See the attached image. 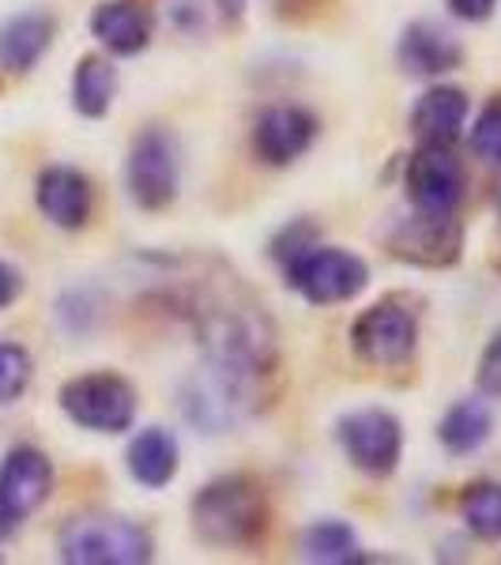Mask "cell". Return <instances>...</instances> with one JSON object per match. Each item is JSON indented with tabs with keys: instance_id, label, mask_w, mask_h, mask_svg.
I'll use <instances>...</instances> for the list:
<instances>
[{
	"instance_id": "cell-1",
	"label": "cell",
	"mask_w": 501,
	"mask_h": 565,
	"mask_svg": "<svg viewBox=\"0 0 501 565\" xmlns=\"http://www.w3.org/2000/svg\"><path fill=\"white\" fill-rule=\"evenodd\" d=\"M193 532L207 546L245 551L268 535L271 505L257 479L249 476H218L193 494Z\"/></svg>"
},
{
	"instance_id": "cell-2",
	"label": "cell",
	"mask_w": 501,
	"mask_h": 565,
	"mask_svg": "<svg viewBox=\"0 0 501 565\" xmlns=\"http://www.w3.org/2000/svg\"><path fill=\"white\" fill-rule=\"evenodd\" d=\"M61 562L72 565H143L151 562L154 540L143 524L117 513H79L61 524Z\"/></svg>"
},
{
	"instance_id": "cell-3",
	"label": "cell",
	"mask_w": 501,
	"mask_h": 565,
	"mask_svg": "<svg viewBox=\"0 0 501 565\" xmlns=\"http://www.w3.org/2000/svg\"><path fill=\"white\" fill-rule=\"evenodd\" d=\"M181 185V148L178 136L162 125H151L132 140L125 159V189L140 212H167Z\"/></svg>"
},
{
	"instance_id": "cell-4",
	"label": "cell",
	"mask_w": 501,
	"mask_h": 565,
	"mask_svg": "<svg viewBox=\"0 0 501 565\" xmlns=\"http://www.w3.org/2000/svg\"><path fill=\"white\" fill-rule=\"evenodd\" d=\"M57 404L79 430L125 434L136 423V388L121 373H84L61 385Z\"/></svg>"
},
{
	"instance_id": "cell-5",
	"label": "cell",
	"mask_w": 501,
	"mask_h": 565,
	"mask_svg": "<svg viewBox=\"0 0 501 565\" xmlns=\"http://www.w3.org/2000/svg\"><path fill=\"white\" fill-rule=\"evenodd\" d=\"M287 282L309 306H340L370 287V268L362 257L332 245H313L295 264H287Z\"/></svg>"
},
{
	"instance_id": "cell-6",
	"label": "cell",
	"mask_w": 501,
	"mask_h": 565,
	"mask_svg": "<svg viewBox=\"0 0 501 565\" xmlns=\"http://www.w3.org/2000/svg\"><path fill=\"white\" fill-rule=\"evenodd\" d=\"M335 441L362 476L388 479L404 457V426L385 407H359L335 423Z\"/></svg>"
},
{
	"instance_id": "cell-7",
	"label": "cell",
	"mask_w": 501,
	"mask_h": 565,
	"mask_svg": "<svg viewBox=\"0 0 501 565\" xmlns=\"http://www.w3.org/2000/svg\"><path fill=\"white\" fill-rule=\"evenodd\" d=\"M351 348L366 366L377 370H393L412 362V354L418 348V321L407 306L399 302H377L370 309H362L359 321L351 324Z\"/></svg>"
},
{
	"instance_id": "cell-8",
	"label": "cell",
	"mask_w": 501,
	"mask_h": 565,
	"mask_svg": "<svg viewBox=\"0 0 501 565\" xmlns=\"http://www.w3.org/2000/svg\"><path fill=\"white\" fill-rule=\"evenodd\" d=\"M388 253L415 268H452L463 253L457 212H415L388 231Z\"/></svg>"
},
{
	"instance_id": "cell-9",
	"label": "cell",
	"mask_w": 501,
	"mask_h": 565,
	"mask_svg": "<svg viewBox=\"0 0 501 565\" xmlns=\"http://www.w3.org/2000/svg\"><path fill=\"white\" fill-rule=\"evenodd\" d=\"M468 193L463 162L445 143H418L407 159V200L415 212H457Z\"/></svg>"
},
{
	"instance_id": "cell-10",
	"label": "cell",
	"mask_w": 501,
	"mask_h": 565,
	"mask_svg": "<svg viewBox=\"0 0 501 565\" xmlns=\"http://www.w3.org/2000/svg\"><path fill=\"white\" fill-rule=\"evenodd\" d=\"M53 494V463L34 445H15L0 463V513L12 524L26 521Z\"/></svg>"
},
{
	"instance_id": "cell-11",
	"label": "cell",
	"mask_w": 501,
	"mask_h": 565,
	"mask_svg": "<svg viewBox=\"0 0 501 565\" xmlns=\"http://www.w3.org/2000/svg\"><path fill=\"white\" fill-rule=\"evenodd\" d=\"M321 121L306 106H268L253 121V151L264 167H290L313 148Z\"/></svg>"
},
{
	"instance_id": "cell-12",
	"label": "cell",
	"mask_w": 501,
	"mask_h": 565,
	"mask_svg": "<svg viewBox=\"0 0 501 565\" xmlns=\"http://www.w3.org/2000/svg\"><path fill=\"white\" fill-rule=\"evenodd\" d=\"M34 204L57 231H84L95 212V189L90 178L76 167H45L34 181Z\"/></svg>"
},
{
	"instance_id": "cell-13",
	"label": "cell",
	"mask_w": 501,
	"mask_h": 565,
	"mask_svg": "<svg viewBox=\"0 0 501 565\" xmlns=\"http://www.w3.org/2000/svg\"><path fill=\"white\" fill-rule=\"evenodd\" d=\"M396 61L407 76L418 79H437L445 72H457L463 65V45L452 39L449 31H441L430 20H418L412 26H404L396 45Z\"/></svg>"
},
{
	"instance_id": "cell-14",
	"label": "cell",
	"mask_w": 501,
	"mask_h": 565,
	"mask_svg": "<svg viewBox=\"0 0 501 565\" xmlns=\"http://www.w3.org/2000/svg\"><path fill=\"white\" fill-rule=\"evenodd\" d=\"M468 114L471 103L460 87L437 84L418 95L412 109V132L418 143H445V148H452L460 140L463 125H468Z\"/></svg>"
},
{
	"instance_id": "cell-15",
	"label": "cell",
	"mask_w": 501,
	"mask_h": 565,
	"mask_svg": "<svg viewBox=\"0 0 501 565\" xmlns=\"http://www.w3.org/2000/svg\"><path fill=\"white\" fill-rule=\"evenodd\" d=\"M90 34L114 57H136L151 45V15L136 0H103L90 12Z\"/></svg>"
},
{
	"instance_id": "cell-16",
	"label": "cell",
	"mask_w": 501,
	"mask_h": 565,
	"mask_svg": "<svg viewBox=\"0 0 501 565\" xmlns=\"http://www.w3.org/2000/svg\"><path fill=\"white\" fill-rule=\"evenodd\" d=\"M57 20L50 12H20L0 23V68L4 72H31L50 53Z\"/></svg>"
},
{
	"instance_id": "cell-17",
	"label": "cell",
	"mask_w": 501,
	"mask_h": 565,
	"mask_svg": "<svg viewBox=\"0 0 501 565\" xmlns=\"http://www.w3.org/2000/svg\"><path fill=\"white\" fill-rule=\"evenodd\" d=\"M125 463H129V476L148 490H162L178 479L181 468V449L178 437L162 426H148L129 441V452H125Z\"/></svg>"
},
{
	"instance_id": "cell-18",
	"label": "cell",
	"mask_w": 501,
	"mask_h": 565,
	"mask_svg": "<svg viewBox=\"0 0 501 565\" xmlns=\"http://www.w3.org/2000/svg\"><path fill=\"white\" fill-rule=\"evenodd\" d=\"M490 430H494V415L482 399H457L449 412L437 423V441L452 452V457H471L482 445L490 441Z\"/></svg>"
},
{
	"instance_id": "cell-19",
	"label": "cell",
	"mask_w": 501,
	"mask_h": 565,
	"mask_svg": "<svg viewBox=\"0 0 501 565\" xmlns=\"http://www.w3.org/2000/svg\"><path fill=\"white\" fill-rule=\"evenodd\" d=\"M117 98V68L109 57H98V53H87V57L76 61V72H72V109L79 117H98L109 114Z\"/></svg>"
},
{
	"instance_id": "cell-20",
	"label": "cell",
	"mask_w": 501,
	"mask_h": 565,
	"mask_svg": "<svg viewBox=\"0 0 501 565\" xmlns=\"http://www.w3.org/2000/svg\"><path fill=\"white\" fill-rule=\"evenodd\" d=\"M306 562H321V565H351V562H366L359 546V535L348 521H317L309 524L298 540Z\"/></svg>"
},
{
	"instance_id": "cell-21",
	"label": "cell",
	"mask_w": 501,
	"mask_h": 565,
	"mask_svg": "<svg viewBox=\"0 0 501 565\" xmlns=\"http://www.w3.org/2000/svg\"><path fill=\"white\" fill-rule=\"evenodd\" d=\"M460 521L476 540L501 543V482H471L460 494Z\"/></svg>"
},
{
	"instance_id": "cell-22",
	"label": "cell",
	"mask_w": 501,
	"mask_h": 565,
	"mask_svg": "<svg viewBox=\"0 0 501 565\" xmlns=\"http://www.w3.org/2000/svg\"><path fill=\"white\" fill-rule=\"evenodd\" d=\"M34 362L20 343H0V407L15 404L31 385Z\"/></svg>"
},
{
	"instance_id": "cell-23",
	"label": "cell",
	"mask_w": 501,
	"mask_h": 565,
	"mask_svg": "<svg viewBox=\"0 0 501 565\" xmlns=\"http://www.w3.org/2000/svg\"><path fill=\"white\" fill-rule=\"evenodd\" d=\"M471 151L494 170H501V103L487 106L479 114V121L471 125Z\"/></svg>"
},
{
	"instance_id": "cell-24",
	"label": "cell",
	"mask_w": 501,
	"mask_h": 565,
	"mask_svg": "<svg viewBox=\"0 0 501 565\" xmlns=\"http://www.w3.org/2000/svg\"><path fill=\"white\" fill-rule=\"evenodd\" d=\"M313 245H317L313 223H290V226H284V234L271 242V257L287 268V264H295L306 249H313Z\"/></svg>"
},
{
	"instance_id": "cell-25",
	"label": "cell",
	"mask_w": 501,
	"mask_h": 565,
	"mask_svg": "<svg viewBox=\"0 0 501 565\" xmlns=\"http://www.w3.org/2000/svg\"><path fill=\"white\" fill-rule=\"evenodd\" d=\"M476 381H479V392L482 396H494L501 399V328L490 335L487 351L479 359V370H476Z\"/></svg>"
},
{
	"instance_id": "cell-26",
	"label": "cell",
	"mask_w": 501,
	"mask_h": 565,
	"mask_svg": "<svg viewBox=\"0 0 501 565\" xmlns=\"http://www.w3.org/2000/svg\"><path fill=\"white\" fill-rule=\"evenodd\" d=\"M445 4H449V12L463 23H487L490 15H494L498 0H445Z\"/></svg>"
},
{
	"instance_id": "cell-27",
	"label": "cell",
	"mask_w": 501,
	"mask_h": 565,
	"mask_svg": "<svg viewBox=\"0 0 501 565\" xmlns=\"http://www.w3.org/2000/svg\"><path fill=\"white\" fill-rule=\"evenodd\" d=\"M324 0H271L279 20H309L313 12H321Z\"/></svg>"
},
{
	"instance_id": "cell-28",
	"label": "cell",
	"mask_w": 501,
	"mask_h": 565,
	"mask_svg": "<svg viewBox=\"0 0 501 565\" xmlns=\"http://www.w3.org/2000/svg\"><path fill=\"white\" fill-rule=\"evenodd\" d=\"M20 290H23V276L12 268V264H4L0 260V309H8L20 298Z\"/></svg>"
},
{
	"instance_id": "cell-29",
	"label": "cell",
	"mask_w": 501,
	"mask_h": 565,
	"mask_svg": "<svg viewBox=\"0 0 501 565\" xmlns=\"http://www.w3.org/2000/svg\"><path fill=\"white\" fill-rule=\"evenodd\" d=\"M245 8H249V0H212V12L223 20L226 26H238Z\"/></svg>"
}]
</instances>
